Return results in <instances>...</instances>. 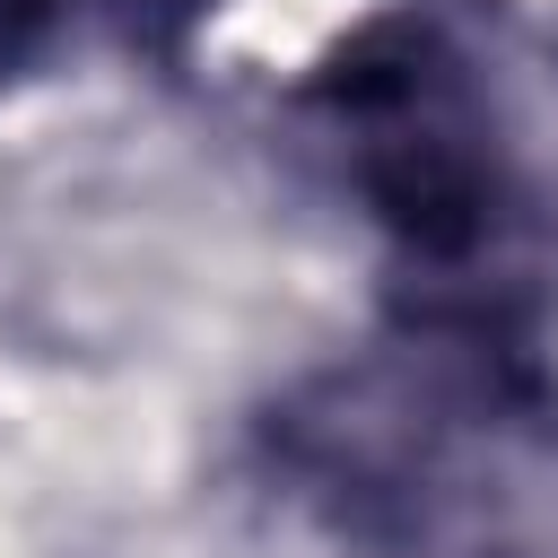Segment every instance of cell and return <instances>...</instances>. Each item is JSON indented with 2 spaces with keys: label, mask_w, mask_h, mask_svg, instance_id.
<instances>
[{
  "label": "cell",
  "mask_w": 558,
  "mask_h": 558,
  "mask_svg": "<svg viewBox=\"0 0 558 558\" xmlns=\"http://www.w3.org/2000/svg\"><path fill=\"white\" fill-rule=\"evenodd\" d=\"M235 453L331 558H558V305L375 296Z\"/></svg>",
  "instance_id": "cell-1"
},
{
  "label": "cell",
  "mask_w": 558,
  "mask_h": 558,
  "mask_svg": "<svg viewBox=\"0 0 558 558\" xmlns=\"http://www.w3.org/2000/svg\"><path fill=\"white\" fill-rule=\"evenodd\" d=\"M288 148L375 235V296L558 305V209L445 0L357 9L288 87Z\"/></svg>",
  "instance_id": "cell-2"
},
{
  "label": "cell",
  "mask_w": 558,
  "mask_h": 558,
  "mask_svg": "<svg viewBox=\"0 0 558 558\" xmlns=\"http://www.w3.org/2000/svg\"><path fill=\"white\" fill-rule=\"evenodd\" d=\"M218 9L227 0H87L96 44L122 52V61H140V70H157V78L192 70V52H201V35H209Z\"/></svg>",
  "instance_id": "cell-3"
},
{
  "label": "cell",
  "mask_w": 558,
  "mask_h": 558,
  "mask_svg": "<svg viewBox=\"0 0 558 558\" xmlns=\"http://www.w3.org/2000/svg\"><path fill=\"white\" fill-rule=\"evenodd\" d=\"M78 44H96L87 0H0V105L44 87Z\"/></svg>",
  "instance_id": "cell-4"
}]
</instances>
